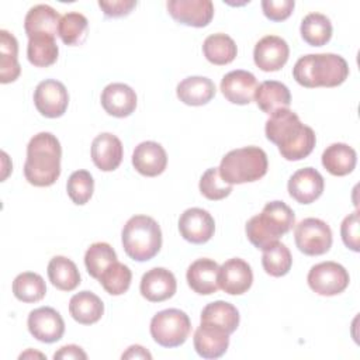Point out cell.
I'll return each mask as SVG.
<instances>
[{
  "label": "cell",
  "mask_w": 360,
  "mask_h": 360,
  "mask_svg": "<svg viewBox=\"0 0 360 360\" xmlns=\"http://www.w3.org/2000/svg\"><path fill=\"white\" fill-rule=\"evenodd\" d=\"M266 138L278 146V152L287 160L305 159L315 146L316 136L311 127L301 122L290 108H281L270 114L264 127Z\"/></svg>",
  "instance_id": "6da1fadb"
},
{
  "label": "cell",
  "mask_w": 360,
  "mask_h": 360,
  "mask_svg": "<svg viewBox=\"0 0 360 360\" xmlns=\"http://www.w3.org/2000/svg\"><path fill=\"white\" fill-rule=\"evenodd\" d=\"M60 158L62 148L53 134L39 132L34 135L27 145L25 180L35 187L52 186L60 176Z\"/></svg>",
  "instance_id": "7a4b0ae2"
},
{
  "label": "cell",
  "mask_w": 360,
  "mask_h": 360,
  "mask_svg": "<svg viewBox=\"0 0 360 360\" xmlns=\"http://www.w3.org/2000/svg\"><path fill=\"white\" fill-rule=\"evenodd\" d=\"M295 82L304 87H336L349 76V65L336 53H309L301 56L294 68Z\"/></svg>",
  "instance_id": "3957f363"
},
{
  "label": "cell",
  "mask_w": 360,
  "mask_h": 360,
  "mask_svg": "<svg viewBox=\"0 0 360 360\" xmlns=\"http://www.w3.org/2000/svg\"><path fill=\"white\" fill-rule=\"evenodd\" d=\"M294 225V211L285 202L276 200L267 202L260 214L246 222V236L255 248L263 250L277 242Z\"/></svg>",
  "instance_id": "277c9868"
},
{
  "label": "cell",
  "mask_w": 360,
  "mask_h": 360,
  "mask_svg": "<svg viewBox=\"0 0 360 360\" xmlns=\"http://www.w3.org/2000/svg\"><path fill=\"white\" fill-rule=\"evenodd\" d=\"M125 253L136 262L155 257L162 248V231L159 224L148 215L131 217L121 232Z\"/></svg>",
  "instance_id": "5b68a950"
},
{
  "label": "cell",
  "mask_w": 360,
  "mask_h": 360,
  "mask_svg": "<svg viewBox=\"0 0 360 360\" xmlns=\"http://www.w3.org/2000/svg\"><path fill=\"white\" fill-rule=\"evenodd\" d=\"M266 152L259 146H245L228 152L219 165L221 177L229 184L252 183L267 173Z\"/></svg>",
  "instance_id": "8992f818"
},
{
  "label": "cell",
  "mask_w": 360,
  "mask_h": 360,
  "mask_svg": "<svg viewBox=\"0 0 360 360\" xmlns=\"http://www.w3.org/2000/svg\"><path fill=\"white\" fill-rule=\"evenodd\" d=\"M149 329L150 336L158 345L177 347L187 340L191 332V321L184 311L169 308L153 315Z\"/></svg>",
  "instance_id": "52a82bcc"
},
{
  "label": "cell",
  "mask_w": 360,
  "mask_h": 360,
  "mask_svg": "<svg viewBox=\"0 0 360 360\" xmlns=\"http://www.w3.org/2000/svg\"><path fill=\"white\" fill-rule=\"evenodd\" d=\"M295 245L300 252L308 256H321L332 246V231L319 218H305L295 225Z\"/></svg>",
  "instance_id": "ba28073f"
},
{
  "label": "cell",
  "mask_w": 360,
  "mask_h": 360,
  "mask_svg": "<svg viewBox=\"0 0 360 360\" xmlns=\"http://www.w3.org/2000/svg\"><path fill=\"white\" fill-rule=\"evenodd\" d=\"M307 281L309 288L318 295L332 297L347 288L350 277L342 264L336 262H322L311 267Z\"/></svg>",
  "instance_id": "9c48e42d"
},
{
  "label": "cell",
  "mask_w": 360,
  "mask_h": 360,
  "mask_svg": "<svg viewBox=\"0 0 360 360\" xmlns=\"http://www.w3.org/2000/svg\"><path fill=\"white\" fill-rule=\"evenodd\" d=\"M34 104L38 112L46 118L62 117L69 105V94L59 80L45 79L34 90Z\"/></svg>",
  "instance_id": "30bf717a"
},
{
  "label": "cell",
  "mask_w": 360,
  "mask_h": 360,
  "mask_svg": "<svg viewBox=\"0 0 360 360\" xmlns=\"http://www.w3.org/2000/svg\"><path fill=\"white\" fill-rule=\"evenodd\" d=\"M30 333L42 343L58 342L65 333V322L60 314L51 307H39L30 312L27 319Z\"/></svg>",
  "instance_id": "8fae6325"
},
{
  "label": "cell",
  "mask_w": 360,
  "mask_h": 360,
  "mask_svg": "<svg viewBox=\"0 0 360 360\" xmlns=\"http://www.w3.org/2000/svg\"><path fill=\"white\" fill-rule=\"evenodd\" d=\"M179 231L187 242L201 245L214 236L215 221L211 214L202 208H187L179 218Z\"/></svg>",
  "instance_id": "7c38bea8"
},
{
  "label": "cell",
  "mask_w": 360,
  "mask_h": 360,
  "mask_svg": "<svg viewBox=\"0 0 360 360\" xmlns=\"http://www.w3.org/2000/svg\"><path fill=\"white\" fill-rule=\"evenodd\" d=\"M169 14L180 24L201 28L211 22L214 4L211 0H169Z\"/></svg>",
  "instance_id": "4fadbf2b"
},
{
  "label": "cell",
  "mask_w": 360,
  "mask_h": 360,
  "mask_svg": "<svg viewBox=\"0 0 360 360\" xmlns=\"http://www.w3.org/2000/svg\"><path fill=\"white\" fill-rule=\"evenodd\" d=\"M288 55V44L277 35L263 37L256 42L253 49V60L263 72L280 70L287 63Z\"/></svg>",
  "instance_id": "5bb4252c"
},
{
  "label": "cell",
  "mask_w": 360,
  "mask_h": 360,
  "mask_svg": "<svg viewBox=\"0 0 360 360\" xmlns=\"http://www.w3.org/2000/svg\"><path fill=\"white\" fill-rule=\"evenodd\" d=\"M253 283V271L248 262L232 257L219 266L218 284L222 291L229 295L245 294Z\"/></svg>",
  "instance_id": "9a60e30c"
},
{
  "label": "cell",
  "mask_w": 360,
  "mask_h": 360,
  "mask_svg": "<svg viewBox=\"0 0 360 360\" xmlns=\"http://www.w3.org/2000/svg\"><path fill=\"white\" fill-rule=\"evenodd\" d=\"M194 349L202 359H218L228 350L229 333L211 322H202L194 332Z\"/></svg>",
  "instance_id": "2e32d148"
},
{
  "label": "cell",
  "mask_w": 360,
  "mask_h": 360,
  "mask_svg": "<svg viewBox=\"0 0 360 360\" xmlns=\"http://www.w3.org/2000/svg\"><path fill=\"white\" fill-rule=\"evenodd\" d=\"M325 181L322 174L314 167L297 170L288 180V194L300 204H311L323 193Z\"/></svg>",
  "instance_id": "e0dca14e"
},
{
  "label": "cell",
  "mask_w": 360,
  "mask_h": 360,
  "mask_svg": "<svg viewBox=\"0 0 360 360\" xmlns=\"http://www.w3.org/2000/svg\"><path fill=\"white\" fill-rule=\"evenodd\" d=\"M177 281L174 274L165 267H153L148 270L139 284V291L143 298L150 302H162L174 295Z\"/></svg>",
  "instance_id": "ac0fdd59"
},
{
  "label": "cell",
  "mask_w": 360,
  "mask_h": 360,
  "mask_svg": "<svg viewBox=\"0 0 360 360\" xmlns=\"http://www.w3.org/2000/svg\"><path fill=\"white\" fill-rule=\"evenodd\" d=\"M257 80L253 73L248 70H232L221 80V91L224 97L238 105H246L255 98Z\"/></svg>",
  "instance_id": "d6986e66"
},
{
  "label": "cell",
  "mask_w": 360,
  "mask_h": 360,
  "mask_svg": "<svg viewBox=\"0 0 360 360\" xmlns=\"http://www.w3.org/2000/svg\"><path fill=\"white\" fill-rule=\"evenodd\" d=\"M132 165L138 173L146 177H155L165 172L167 155L165 148L155 141L141 142L132 153Z\"/></svg>",
  "instance_id": "ffe728a7"
},
{
  "label": "cell",
  "mask_w": 360,
  "mask_h": 360,
  "mask_svg": "<svg viewBox=\"0 0 360 360\" xmlns=\"http://www.w3.org/2000/svg\"><path fill=\"white\" fill-rule=\"evenodd\" d=\"M91 160L103 172L115 170L122 162V143L118 136L111 132L97 135L91 142Z\"/></svg>",
  "instance_id": "44dd1931"
},
{
  "label": "cell",
  "mask_w": 360,
  "mask_h": 360,
  "mask_svg": "<svg viewBox=\"0 0 360 360\" xmlns=\"http://www.w3.org/2000/svg\"><path fill=\"white\" fill-rule=\"evenodd\" d=\"M101 105L112 117H128L136 108L135 90L125 83H110L101 91Z\"/></svg>",
  "instance_id": "7402d4cb"
},
{
  "label": "cell",
  "mask_w": 360,
  "mask_h": 360,
  "mask_svg": "<svg viewBox=\"0 0 360 360\" xmlns=\"http://www.w3.org/2000/svg\"><path fill=\"white\" fill-rule=\"evenodd\" d=\"M218 271L219 266L212 259H197L193 262L187 269V283L188 287L200 294V295H210L218 291Z\"/></svg>",
  "instance_id": "603a6c76"
},
{
  "label": "cell",
  "mask_w": 360,
  "mask_h": 360,
  "mask_svg": "<svg viewBox=\"0 0 360 360\" xmlns=\"http://www.w3.org/2000/svg\"><path fill=\"white\" fill-rule=\"evenodd\" d=\"M217 89L211 79L204 76H190L183 79L177 87L176 94L179 100L187 105H204L212 100Z\"/></svg>",
  "instance_id": "cb8c5ba5"
},
{
  "label": "cell",
  "mask_w": 360,
  "mask_h": 360,
  "mask_svg": "<svg viewBox=\"0 0 360 360\" xmlns=\"http://www.w3.org/2000/svg\"><path fill=\"white\" fill-rule=\"evenodd\" d=\"M255 100L257 107L270 115L277 110L288 108L291 104V94L284 83L277 80H266L257 86Z\"/></svg>",
  "instance_id": "d4e9b609"
},
{
  "label": "cell",
  "mask_w": 360,
  "mask_h": 360,
  "mask_svg": "<svg viewBox=\"0 0 360 360\" xmlns=\"http://www.w3.org/2000/svg\"><path fill=\"white\" fill-rule=\"evenodd\" d=\"M59 13L48 4H37L31 7L24 18V30L27 37L46 34L56 37L59 27Z\"/></svg>",
  "instance_id": "484cf974"
},
{
  "label": "cell",
  "mask_w": 360,
  "mask_h": 360,
  "mask_svg": "<svg viewBox=\"0 0 360 360\" xmlns=\"http://www.w3.org/2000/svg\"><path fill=\"white\" fill-rule=\"evenodd\" d=\"M69 312L76 322L82 325H91L101 319L104 314V304L94 292L80 291L70 298Z\"/></svg>",
  "instance_id": "4316f807"
},
{
  "label": "cell",
  "mask_w": 360,
  "mask_h": 360,
  "mask_svg": "<svg viewBox=\"0 0 360 360\" xmlns=\"http://www.w3.org/2000/svg\"><path fill=\"white\" fill-rule=\"evenodd\" d=\"M356 150L347 143H332L322 153V165L333 176H346L352 173L356 167Z\"/></svg>",
  "instance_id": "83f0119b"
},
{
  "label": "cell",
  "mask_w": 360,
  "mask_h": 360,
  "mask_svg": "<svg viewBox=\"0 0 360 360\" xmlns=\"http://www.w3.org/2000/svg\"><path fill=\"white\" fill-rule=\"evenodd\" d=\"M21 73L18 63V42L7 30H0V82H14Z\"/></svg>",
  "instance_id": "f1b7e54d"
},
{
  "label": "cell",
  "mask_w": 360,
  "mask_h": 360,
  "mask_svg": "<svg viewBox=\"0 0 360 360\" xmlns=\"http://www.w3.org/2000/svg\"><path fill=\"white\" fill-rule=\"evenodd\" d=\"M48 278L60 291H73L80 284L77 266L65 256H53L48 263Z\"/></svg>",
  "instance_id": "f546056e"
},
{
  "label": "cell",
  "mask_w": 360,
  "mask_h": 360,
  "mask_svg": "<svg viewBox=\"0 0 360 360\" xmlns=\"http://www.w3.org/2000/svg\"><path fill=\"white\" fill-rule=\"evenodd\" d=\"M202 53L205 59L214 65L222 66L231 63L238 53L235 41L222 32L211 34L204 39Z\"/></svg>",
  "instance_id": "4dcf8cb0"
},
{
  "label": "cell",
  "mask_w": 360,
  "mask_h": 360,
  "mask_svg": "<svg viewBox=\"0 0 360 360\" xmlns=\"http://www.w3.org/2000/svg\"><path fill=\"white\" fill-rule=\"evenodd\" d=\"M59 48L55 37L46 34H38L28 38L27 58L31 65L37 68H48L58 59Z\"/></svg>",
  "instance_id": "1f68e13d"
},
{
  "label": "cell",
  "mask_w": 360,
  "mask_h": 360,
  "mask_svg": "<svg viewBox=\"0 0 360 360\" xmlns=\"http://www.w3.org/2000/svg\"><path fill=\"white\" fill-rule=\"evenodd\" d=\"M302 39L311 46H323L332 38V22L321 13L307 14L300 27Z\"/></svg>",
  "instance_id": "d6a6232c"
},
{
  "label": "cell",
  "mask_w": 360,
  "mask_h": 360,
  "mask_svg": "<svg viewBox=\"0 0 360 360\" xmlns=\"http://www.w3.org/2000/svg\"><path fill=\"white\" fill-rule=\"evenodd\" d=\"M201 321L215 323L231 335L239 326V312L235 305L219 300L204 307L201 312Z\"/></svg>",
  "instance_id": "836d02e7"
},
{
  "label": "cell",
  "mask_w": 360,
  "mask_h": 360,
  "mask_svg": "<svg viewBox=\"0 0 360 360\" xmlns=\"http://www.w3.org/2000/svg\"><path fill=\"white\" fill-rule=\"evenodd\" d=\"M262 266L264 271L273 277L285 276L292 266V256L290 249L278 240L264 248L262 255Z\"/></svg>",
  "instance_id": "e575fe53"
},
{
  "label": "cell",
  "mask_w": 360,
  "mask_h": 360,
  "mask_svg": "<svg viewBox=\"0 0 360 360\" xmlns=\"http://www.w3.org/2000/svg\"><path fill=\"white\" fill-rule=\"evenodd\" d=\"M13 294L22 302H38L46 294V284L39 274L24 271L14 278Z\"/></svg>",
  "instance_id": "d590c367"
},
{
  "label": "cell",
  "mask_w": 360,
  "mask_h": 360,
  "mask_svg": "<svg viewBox=\"0 0 360 360\" xmlns=\"http://www.w3.org/2000/svg\"><path fill=\"white\" fill-rule=\"evenodd\" d=\"M87 31H89V21L82 13L70 11L60 17L58 35L60 37L63 44L70 46L83 44L87 37Z\"/></svg>",
  "instance_id": "8d00e7d4"
},
{
  "label": "cell",
  "mask_w": 360,
  "mask_h": 360,
  "mask_svg": "<svg viewBox=\"0 0 360 360\" xmlns=\"http://www.w3.org/2000/svg\"><path fill=\"white\" fill-rule=\"evenodd\" d=\"M132 280V273L129 267L118 260L111 263L98 277L103 288L111 295H121L128 291Z\"/></svg>",
  "instance_id": "74e56055"
},
{
  "label": "cell",
  "mask_w": 360,
  "mask_h": 360,
  "mask_svg": "<svg viewBox=\"0 0 360 360\" xmlns=\"http://www.w3.org/2000/svg\"><path fill=\"white\" fill-rule=\"evenodd\" d=\"M114 262H117V253L111 248V245L105 242H96L90 245L84 255L86 270L93 278L97 280L101 273Z\"/></svg>",
  "instance_id": "f35d334b"
},
{
  "label": "cell",
  "mask_w": 360,
  "mask_h": 360,
  "mask_svg": "<svg viewBox=\"0 0 360 360\" xmlns=\"http://www.w3.org/2000/svg\"><path fill=\"white\" fill-rule=\"evenodd\" d=\"M66 191H68L69 198L75 204H77V205L86 204L91 198L93 191H94V180H93V176L90 174V172H87V170L73 172L68 179Z\"/></svg>",
  "instance_id": "ab89813d"
},
{
  "label": "cell",
  "mask_w": 360,
  "mask_h": 360,
  "mask_svg": "<svg viewBox=\"0 0 360 360\" xmlns=\"http://www.w3.org/2000/svg\"><path fill=\"white\" fill-rule=\"evenodd\" d=\"M200 191L201 194L212 201L222 200L228 197L232 191V184L226 183L221 174L218 167H210L204 172L200 179Z\"/></svg>",
  "instance_id": "60d3db41"
},
{
  "label": "cell",
  "mask_w": 360,
  "mask_h": 360,
  "mask_svg": "<svg viewBox=\"0 0 360 360\" xmlns=\"http://www.w3.org/2000/svg\"><path fill=\"white\" fill-rule=\"evenodd\" d=\"M360 221H359V211H354L352 214H349L340 225V235H342V240L346 245V248H349L353 252H359L360 250Z\"/></svg>",
  "instance_id": "b9f144b4"
},
{
  "label": "cell",
  "mask_w": 360,
  "mask_h": 360,
  "mask_svg": "<svg viewBox=\"0 0 360 360\" xmlns=\"http://www.w3.org/2000/svg\"><path fill=\"white\" fill-rule=\"evenodd\" d=\"M294 0H263V14L271 21H284L294 10Z\"/></svg>",
  "instance_id": "7bdbcfd3"
},
{
  "label": "cell",
  "mask_w": 360,
  "mask_h": 360,
  "mask_svg": "<svg viewBox=\"0 0 360 360\" xmlns=\"http://www.w3.org/2000/svg\"><path fill=\"white\" fill-rule=\"evenodd\" d=\"M135 0H110V1H98L100 8L107 17H124L128 15L135 7H136Z\"/></svg>",
  "instance_id": "ee69618b"
},
{
  "label": "cell",
  "mask_w": 360,
  "mask_h": 360,
  "mask_svg": "<svg viewBox=\"0 0 360 360\" xmlns=\"http://www.w3.org/2000/svg\"><path fill=\"white\" fill-rule=\"evenodd\" d=\"M53 359H82V360H86L87 359V354L84 353V350L77 346V345H66L63 347H60L55 354H53Z\"/></svg>",
  "instance_id": "f6af8a7d"
},
{
  "label": "cell",
  "mask_w": 360,
  "mask_h": 360,
  "mask_svg": "<svg viewBox=\"0 0 360 360\" xmlns=\"http://www.w3.org/2000/svg\"><path fill=\"white\" fill-rule=\"evenodd\" d=\"M122 359H152V354L139 345H132L121 356Z\"/></svg>",
  "instance_id": "bcb514c9"
},
{
  "label": "cell",
  "mask_w": 360,
  "mask_h": 360,
  "mask_svg": "<svg viewBox=\"0 0 360 360\" xmlns=\"http://www.w3.org/2000/svg\"><path fill=\"white\" fill-rule=\"evenodd\" d=\"M28 356H30V357H32V356H39V357H42V359L45 357L42 353H37V352H34V353H32V350H28V352H25V353H22V354H20V359H25V357H28Z\"/></svg>",
  "instance_id": "7dc6e473"
}]
</instances>
